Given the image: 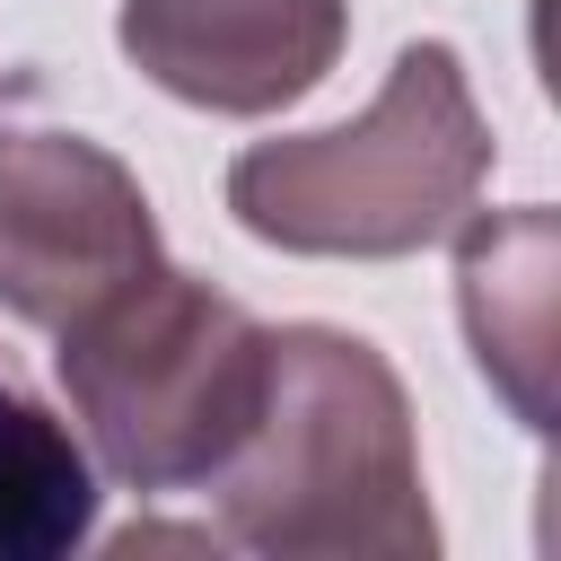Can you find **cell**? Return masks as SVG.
<instances>
[{
  "mask_svg": "<svg viewBox=\"0 0 561 561\" xmlns=\"http://www.w3.org/2000/svg\"><path fill=\"white\" fill-rule=\"evenodd\" d=\"M219 526L272 561H430L438 517L421 491V438L403 377L377 342L333 324H280L263 351V403L237 456L210 473Z\"/></svg>",
  "mask_w": 561,
  "mask_h": 561,
  "instance_id": "cell-1",
  "label": "cell"
},
{
  "mask_svg": "<svg viewBox=\"0 0 561 561\" xmlns=\"http://www.w3.org/2000/svg\"><path fill=\"white\" fill-rule=\"evenodd\" d=\"M491 175V123L447 44H403L377 105L333 131L254 140L228 167V210L280 254H421Z\"/></svg>",
  "mask_w": 561,
  "mask_h": 561,
  "instance_id": "cell-2",
  "label": "cell"
},
{
  "mask_svg": "<svg viewBox=\"0 0 561 561\" xmlns=\"http://www.w3.org/2000/svg\"><path fill=\"white\" fill-rule=\"evenodd\" d=\"M272 333L219 298L210 280L175 272L167 254L61 324V394L96 447V465L131 491H193L210 482L254 403H263Z\"/></svg>",
  "mask_w": 561,
  "mask_h": 561,
  "instance_id": "cell-3",
  "label": "cell"
},
{
  "mask_svg": "<svg viewBox=\"0 0 561 561\" xmlns=\"http://www.w3.org/2000/svg\"><path fill=\"white\" fill-rule=\"evenodd\" d=\"M158 263L149 193L79 131H0V307L18 324H79Z\"/></svg>",
  "mask_w": 561,
  "mask_h": 561,
  "instance_id": "cell-4",
  "label": "cell"
},
{
  "mask_svg": "<svg viewBox=\"0 0 561 561\" xmlns=\"http://www.w3.org/2000/svg\"><path fill=\"white\" fill-rule=\"evenodd\" d=\"M123 53L184 105L272 114L307 96L351 35L342 0H123Z\"/></svg>",
  "mask_w": 561,
  "mask_h": 561,
  "instance_id": "cell-5",
  "label": "cell"
},
{
  "mask_svg": "<svg viewBox=\"0 0 561 561\" xmlns=\"http://www.w3.org/2000/svg\"><path fill=\"white\" fill-rule=\"evenodd\" d=\"M456 289H465V333H473L482 377H500L517 421L543 430V359H552V219H543V202H526L508 219H473L465 254H456Z\"/></svg>",
  "mask_w": 561,
  "mask_h": 561,
  "instance_id": "cell-6",
  "label": "cell"
},
{
  "mask_svg": "<svg viewBox=\"0 0 561 561\" xmlns=\"http://www.w3.org/2000/svg\"><path fill=\"white\" fill-rule=\"evenodd\" d=\"M96 535V465L0 368V561H61Z\"/></svg>",
  "mask_w": 561,
  "mask_h": 561,
  "instance_id": "cell-7",
  "label": "cell"
}]
</instances>
